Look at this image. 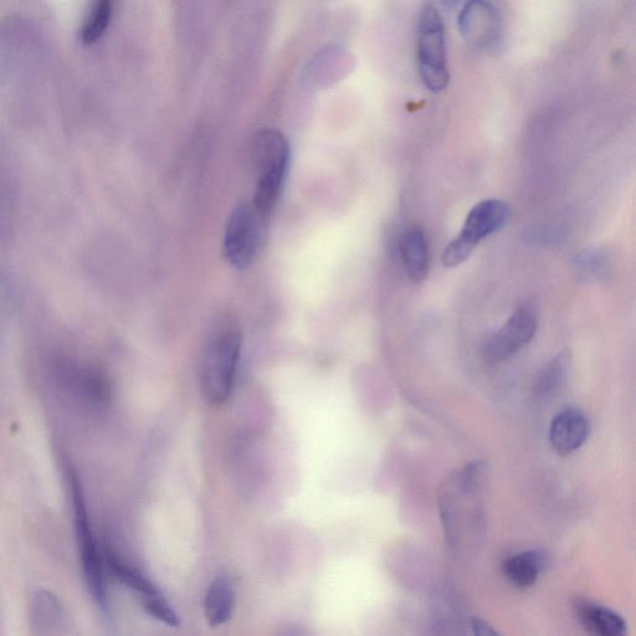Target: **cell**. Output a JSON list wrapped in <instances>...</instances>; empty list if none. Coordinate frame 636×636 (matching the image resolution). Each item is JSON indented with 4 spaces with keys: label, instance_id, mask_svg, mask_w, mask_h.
<instances>
[{
    "label": "cell",
    "instance_id": "obj_12",
    "mask_svg": "<svg viewBox=\"0 0 636 636\" xmlns=\"http://www.w3.org/2000/svg\"><path fill=\"white\" fill-rule=\"evenodd\" d=\"M546 566L545 553L532 550L517 553V555L505 559V562L502 563V571L512 586L518 589H528L537 582Z\"/></svg>",
    "mask_w": 636,
    "mask_h": 636
},
{
    "label": "cell",
    "instance_id": "obj_3",
    "mask_svg": "<svg viewBox=\"0 0 636 636\" xmlns=\"http://www.w3.org/2000/svg\"><path fill=\"white\" fill-rule=\"evenodd\" d=\"M243 336L237 326L224 325L214 333L205 353L202 388L213 405H223L232 396Z\"/></svg>",
    "mask_w": 636,
    "mask_h": 636
},
{
    "label": "cell",
    "instance_id": "obj_2",
    "mask_svg": "<svg viewBox=\"0 0 636 636\" xmlns=\"http://www.w3.org/2000/svg\"><path fill=\"white\" fill-rule=\"evenodd\" d=\"M250 153L256 176L255 193L251 200L260 212L270 217L278 203L289 167L290 145L281 132L263 130L254 136Z\"/></svg>",
    "mask_w": 636,
    "mask_h": 636
},
{
    "label": "cell",
    "instance_id": "obj_19",
    "mask_svg": "<svg viewBox=\"0 0 636 636\" xmlns=\"http://www.w3.org/2000/svg\"><path fill=\"white\" fill-rule=\"evenodd\" d=\"M473 629L477 635H496L497 632L485 620L474 619Z\"/></svg>",
    "mask_w": 636,
    "mask_h": 636
},
{
    "label": "cell",
    "instance_id": "obj_20",
    "mask_svg": "<svg viewBox=\"0 0 636 636\" xmlns=\"http://www.w3.org/2000/svg\"><path fill=\"white\" fill-rule=\"evenodd\" d=\"M459 2L460 0H440V3L443 4L445 8L449 9L456 7Z\"/></svg>",
    "mask_w": 636,
    "mask_h": 636
},
{
    "label": "cell",
    "instance_id": "obj_14",
    "mask_svg": "<svg viewBox=\"0 0 636 636\" xmlns=\"http://www.w3.org/2000/svg\"><path fill=\"white\" fill-rule=\"evenodd\" d=\"M106 557L107 563H109L111 571L114 572L117 579L135 592L138 599L142 600L159 593L157 587L150 579L143 576L136 568L128 566L114 551H107Z\"/></svg>",
    "mask_w": 636,
    "mask_h": 636
},
{
    "label": "cell",
    "instance_id": "obj_9",
    "mask_svg": "<svg viewBox=\"0 0 636 636\" xmlns=\"http://www.w3.org/2000/svg\"><path fill=\"white\" fill-rule=\"evenodd\" d=\"M589 430H591V425L581 410H562L551 423L550 441L552 448L561 456L571 455L586 443Z\"/></svg>",
    "mask_w": 636,
    "mask_h": 636
},
{
    "label": "cell",
    "instance_id": "obj_1",
    "mask_svg": "<svg viewBox=\"0 0 636 636\" xmlns=\"http://www.w3.org/2000/svg\"><path fill=\"white\" fill-rule=\"evenodd\" d=\"M66 484H68L73 505L76 540L80 551L82 569H84L85 581L92 599L105 615L110 618L109 594H107L104 572V559H102L99 546H97L94 531H92L89 511H87L85 492L78 471L70 461H64Z\"/></svg>",
    "mask_w": 636,
    "mask_h": 636
},
{
    "label": "cell",
    "instance_id": "obj_10",
    "mask_svg": "<svg viewBox=\"0 0 636 636\" xmlns=\"http://www.w3.org/2000/svg\"><path fill=\"white\" fill-rule=\"evenodd\" d=\"M578 622L588 633L599 636H623L627 623L618 613L589 600L577 599L573 603Z\"/></svg>",
    "mask_w": 636,
    "mask_h": 636
},
{
    "label": "cell",
    "instance_id": "obj_15",
    "mask_svg": "<svg viewBox=\"0 0 636 636\" xmlns=\"http://www.w3.org/2000/svg\"><path fill=\"white\" fill-rule=\"evenodd\" d=\"M569 371V358L566 353H561L548 363L545 369L537 377L535 393L537 397L546 398L555 394L566 382Z\"/></svg>",
    "mask_w": 636,
    "mask_h": 636
},
{
    "label": "cell",
    "instance_id": "obj_11",
    "mask_svg": "<svg viewBox=\"0 0 636 636\" xmlns=\"http://www.w3.org/2000/svg\"><path fill=\"white\" fill-rule=\"evenodd\" d=\"M400 254L409 279L415 284L424 281L429 271V245L422 229L405 230L400 239Z\"/></svg>",
    "mask_w": 636,
    "mask_h": 636
},
{
    "label": "cell",
    "instance_id": "obj_7",
    "mask_svg": "<svg viewBox=\"0 0 636 636\" xmlns=\"http://www.w3.org/2000/svg\"><path fill=\"white\" fill-rule=\"evenodd\" d=\"M537 323L535 307L530 304L518 307L505 325L486 341L484 346L486 361L500 363L515 356L535 337Z\"/></svg>",
    "mask_w": 636,
    "mask_h": 636
},
{
    "label": "cell",
    "instance_id": "obj_17",
    "mask_svg": "<svg viewBox=\"0 0 636 636\" xmlns=\"http://www.w3.org/2000/svg\"><path fill=\"white\" fill-rule=\"evenodd\" d=\"M140 603L151 617L169 625V627H178L179 623H181L176 610L172 608V605L167 602L161 592L155 594V596L140 600Z\"/></svg>",
    "mask_w": 636,
    "mask_h": 636
},
{
    "label": "cell",
    "instance_id": "obj_5",
    "mask_svg": "<svg viewBox=\"0 0 636 636\" xmlns=\"http://www.w3.org/2000/svg\"><path fill=\"white\" fill-rule=\"evenodd\" d=\"M512 218L510 205L500 199L482 200L470 210L464 227L443 253L446 268H456L473 254L476 246L490 235L500 232Z\"/></svg>",
    "mask_w": 636,
    "mask_h": 636
},
{
    "label": "cell",
    "instance_id": "obj_4",
    "mask_svg": "<svg viewBox=\"0 0 636 636\" xmlns=\"http://www.w3.org/2000/svg\"><path fill=\"white\" fill-rule=\"evenodd\" d=\"M417 65L425 89L440 94L449 86L443 17L435 4L427 2L420 10L417 33Z\"/></svg>",
    "mask_w": 636,
    "mask_h": 636
},
{
    "label": "cell",
    "instance_id": "obj_18",
    "mask_svg": "<svg viewBox=\"0 0 636 636\" xmlns=\"http://www.w3.org/2000/svg\"><path fill=\"white\" fill-rule=\"evenodd\" d=\"M35 614L34 618L39 620V625H54L56 622H60L61 609L59 607L58 600L51 597L49 593H39L37 599H35Z\"/></svg>",
    "mask_w": 636,
    "mask_h": 636
},
{
    "label": "cell",
    "instance_id": "obj_8",
    "mask_svg": "<svg viewBox=\"0 0 636 636\" xmlns=\"http://www.w3.org/2000/svg\"><path fill=\"white\" fill-rule=\"evenodd\" d=\"M458 27L461 37L477 50L489 51L500 43V14L489 0H468L459 14Z\"/></svg>",
    "mask_w": 636,
    "mask_h": 636
},
{
    "label": "cell",
    "instance_id": "obj_6",
    "mask_svg": "<svg viewBox=\"0 0 636 636\" xmlns=\"http://www.w3.org/2000/svg\"><path fill=\"white\" fill-rule=\"evenodd\" d=\"M269 215L260 212L253 200H245L233 210L225 228L223 248L229 264L248 269L264 244Z\"/></svg>",
    "mask_w": 636,
    "mask_h": 636
},
{
    "label": "cell",
    "instance_id": "obj_13",
    "mask_svg": "<svg viewBox=\"0 0 636 636\" xmlns=\"http://www.w3.org/2000/svg\"><path fill=\"white\" fill-rule=\"evenodd\" d=\"M235 605V592L232 582L227 577H217L205 596L204 612L207 622L212 628L224 625L232 618Z\"/></svg>",
    "mask_w": 636,
    "mask_h": 636
},
{
    "label": "cell",
    "instance_id": "obj_16",
    "mask_svg": "<svg viewBox=\"0 0 636 636\" xmlns=\"http://www.w3.org/2000/svg\"><path fill=\"white\" fill-rule=\"evenodd\" d=\"M112 17L111 0H99L92 10L91 17L82 32V40L85 44H92L99 40L109 27Z\"/></svg>",
    "mask_w": 636,
    "mask_h": 636
}]
</instances>
